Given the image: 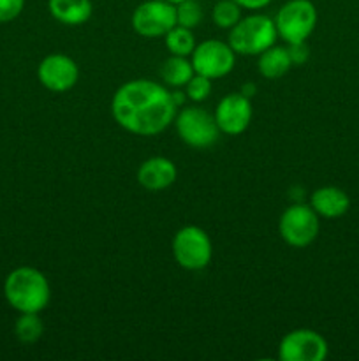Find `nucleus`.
Here are the masks:
<instances>
[{
    "instance_id": "7ed1b4c3",
    "label": "nucleus",
    "mask_w": 359,
    "mask_h": 361,
    "mask_svg": "<svg viewBox=\"0 0 359 361\" xmlns=\"http://www.w3.org/2000/svg\"><path fill=\"white\" fill-rule=\"evenodd\" d=\"M278 32L275 20L264 14H250L241 18L229 32V44L236 55L259 56L277 42Z\"/></svg>"
},
{
    "instance_id": "5701e85b",
    "label": "nucleus",
    "mask_w": 359,
    "mask_h": 361,
    "mask_svg": "<svg viewBox=\"0 0 359 361\" xmlns=\"http://www.w3.org/2000/svg\"><path fill=\"white\" fill-rule=\"evenodd\" d=\"M25 9V0H0V23H11Z\"/></svg>"
},
{
    "instance_id": "9d476101",
    "label": "nucleus",
    "mask_w": 359,
    "mask_h": 361,
    "mask_svg": "<svg viewBox=\"0 0 359 361\" xmlns=\"http://www.w3.org/2000/svg\"><path fill=\"white\" fill-rule=\"evenodd\" d=\"M326 356V338L308 328L289 331L278 345V358L282 361H324Z\"/></svg>"
},
{
    "instance_id": "f3484780",
    "label": "nucleus",
    "mask_w": 359,
    "mask_h": 361,
    "mask_svg": "<svg viewBox=\"0 0 359 361\" xmlns=\"http://www.w3.org/2000/svg\"><path fill=\"white\" fill-rule=\"evenodd\" d=\"M194 74L192 62L187 56L171 55L160 67V78L169 87H185Z\"/></svg>"
},
{
    "instance_id": "6ab92c4d",
    "label": "nucleus",
    "mask_w": 359,
    "mask_h": 361,
    "mask_svg": "<svg viewBox=\"0 0 359 361\" xmlns=\"http://www.w3.org/2000/svg\"><path fill=\"white\" fill-rule=\"evenodd\" d=\"M164 37L165 46H168V49L171 51V55L190 56L197 46L192 30L185 27H180V25H175Z\"/></svg>"
},
{
    "instance_id": "1a4fd4ad",
    "label": "nucleus",
    "mask_w": 359,
    "mask_h": 361,
    "mask_svg": "<svg viewBox=\"0 0 359 361\" xmlns=\"http://www.w3.org/2000/svg\"><path fill=\"white\" fill-rule=\"evenodd\" d=\"M130 23L141 37H164L176 25V7L165 0H146L134 9Z\"/></svg>"
},
{
    "instance_id": "2eb2a0df",
    "label": "nucleus",
    "mask_w": 359,
    "mask_h": 361,
    "mask_svg": "<svg viewBox=\"0 0 359 361\" xmlns=\"http://www.w3.org/2000/svg\"><path fill=\"white\" fill-rule=\"evenodd\" d=\"M48 11L58 23L80 27L94 14L92 0H48Z\"/></svg>"
},
{
    "instance_id": "4468645a",
    "label": "nucleus",
    "mask_w": 359,
    "mask_h": 361,
    "mask_svg": "<svg viewBox=\"0 0 359 361\" xmlns=\"http://www.w3.org/2000/svg\"><path fill=\"white\" fill-rule=\"evenodd\" d=\"M310 207L315 210L319 217L338 219L347 214L351 208V200L344 189L327 185L313 190L312 197H310Z\"/></svg>"
},
{
    "instance_id": "9b49d317",
    "label": "nucleus",
    "mask_w": 359,
    "mask_h": 361,
    "mask_svg": "<svg viewBox=\"0 0 359 361\" xmlns=\"http://www.w3.org/2000/svg\"><path fill=\"white\" fill-rule=\"evenodd\" d=\"M37 78L49 92H67L80 80V67L70 56L63 53H51L44 56L37 67Z\"/></svg>"
},
{
    "instance_id": "aec40b11",
    "label": "nucleus",
    "mask_w": 359,
    "mask_h": 361,
    "mask_svg": "<svg viewBox=\"0 0 359 361\" xmlns=\"http://www.w3.org/2000/svg\"><path fill=\"white\" fill-rule=\"evenodd\" d=\"M211 20L218 28L231 30L241 20V7L234 0H215Z\"/></svg>"
},
{
    "instance_id": "a878e982",
    "label": "nucleus",
    "mask_w": 359,
    "mask_h": 361,
    "mask_svg": "<svg viewBox=\"0 0 359 361\" xmlns=\"http://www.w3.org/2000/svg\"><path fill=\"white\" fill-rule=\"evenodd\" d=\"M256 90H257L256 85H253V83H246V85H243L241 92H239V94H243V95H245V97L250 99L253 94H256Z\"/></svg>"
},
{
    "instance_id": "39448f33",
    "label": "nucleus",
    "mask_w": 359,
    "mask_h": 361,
    "mask_svg": "<svg viewBox=\"0 0 359 361\" xmlns=\"http://www.w3.org/2000/svg\"><path fill=\"white\" fill-rule=\"evenodd\" d=\"M277 32L287 44L305 42L317 25V9L312 0H287L275 16Z\"/></svg>"
},
{
    "instance_id": "6e6552de",
    "label": "nucleus",
    "mask_w": 359,
    "mask_h": 361,
    "mask_svg": "<svg viewBox=\"0 0 359 361\" xmlns=\"http://www.w3.org/2000/svg\"><path fill=\"white\" fill-rule=\"evenodd\" d=\"M194 73L206 76L210 80L224 78L234 69L236 53L229 42H222L218 39H208L199 42L192 51Z\"/></svg>"
},
{
    "instance_id": "bb28decb",
    "label": "nucleus",
    "mask_w": 359,
    "mask_h": 361,
    "mask_svg": "<svg viewBox=\"0 0 359 361\" xmlns=\"http://www.w3.org/2000/svg\"><path fill=\"white\" fill-rule=\"evenodd\" d=\"M165 2H169V4H172V6H176V4L183 2V0H165Z\"/></svg>"
},
{
    "instance_id": "b1692460",
    "label": "nucleus",
    "mask_w": 359,
    "mask_h": 361,
    "mask_svg": "<svg viewBox=\"0 0 359 361\" xmlns=\"http://www.w3.org/2000/svg\"><path fill=\"white\" fill-rule=\"evenodd\" d=\"M289 55H291L292 66H301L308 60L310 56V49L305 42H292V44H287Z\"/></svg>"
},
{
    "instance_id": "393cba45",
    "label": "nucleus",
    "mask_w": 359,
    "mask_h": 361,
    "mask_svg": "<svg viewBox=\"0 0 359 361\" xmlns=\"http://www.w3.org/2000/svg\"><path fill=\"white\" fill-rule=\"evenodd\" d=\"M241 9H250V11H259L264 9L266 6H270L273 0H234Z\"/></svg>"
},
{
    "instance_id": "f03ea898",
    "label": "nucleus",
    "mask_w": 359,
    "mask_h": 361,
    "mask_svg": "<svg viewBox=\"0 0 359 361\" xmlns=\"http://www.w3.org/2000/svg\"><path fill=\"white\" fill-rule=\"evenodd\" d=\"M6 302L23 312L41 314L51 300V288L42 271L32 267H18L4 281Z\"/></svg>"
},
{
    "instance_id": "f257e3e1",
    "label": "nucleus",
    "mask_w": 359,
    "mask_h": 361,
    "mask_svg": "<svg viewBox=\"0 0 359 361\" xmlns=\"http://www.w3.org/2000/svg\"><path fill=\"white\" fill-rule=\"evenodd\" d=\"M176 109L171 92L151 80L127 81L111 99L115 122L137 136L160 134L175 122Z\"/></svg>"
},
{
    "instance_id": "dca6fc26",
    "label": "nucleus",
    "mask_w": 359,
    "mask_h": 361,
    "mask_svg": "<svg viewBox=\"0 0 359 361\" xmlns=\"http://www.w3.org/2000/svg\"><path fill=\"white\" fill-rule=\"evenodd\" d=\"M292 67L291 55H289L287 46H277L273 44L259 55V62H257V69H259L260 76L267 78V80H278V78L285 76L289 69Z\"/></svg>"
},
{
    "instance_id": "ddd939ff",
    "label": "nucleus",
    "mask_w": 359,
    "mask_h": 361,
    "mask_svg": "<svg viewBox=\"0 0 359 361\" xmlns=\"http://www.w3.org/2000/svg\"><path fill=\"white\" fill-rule=\"evenodd\" d=\"M178 169L175 162L165 157H150L137 168V182L150 192H158L176 182Z\"/></svg>"
},
{
    "instance_id": "20e7f679",
    "label": "nucleus",
    "mask_w": 359,
    "mask_h": 361,
    "mask_svg": "<svg viewBox=\"0 0 359 361\" xmlns=\"http://www.w3.org/2000/svg\"><path fill=\"white\" fill-rule=\"evenodd\" d=\"M213 245L203 228L185 226L172 238V257L183 270L199 271L211 263Z\"/></svg>"
},
{
    "instance_id": "412c9836",
    "label": "nucleus",
    "mask_w": 359,
    "mask_h": 361,
    "mask_svg": "<svg viewBox=\"0 0 359 361\" xmlns=\"http://www.w3.org/2000/svg\"><path fill=\"white\" fill-rule=\"evenodd\" d=\"M176 25L194 30L203 21V7L197 0H183L176 4Z\"/></svg>"
},
{
    "instance_id": "423d86ee",
    "label": "nucleus",
    "mask_w": 359,
    "mask_h": 361,
    "mask_svg": "<svg viewBox=\"0 0 359 361\" xmlns=\"http://www.w3.org/2000/svg\"><path fill=\"white\" fill-rule=\"evenodd\" d=\"M278 231L287 245L294 249H305L319 236V215L310 204L294 203L282 214L278 221Z\"/></svg>"
},
{
    "instance_id": "f8f14e48",
    "label": "nucleus",
    "mask_w": 359,
    "mask_h": 361,
    "mask_svg": "<svg viewBox=\"0 0 359 361\" xmlns=\"http://www.w3.org/2000/svg\"><path fill=\"white\" fill-rule=\"evenodd\" d=\"M215 122L220 133L227 136H239L252 122V102L243 94H227L215 109Z\"/></svg>"
},
{
    "instance_id": "4be33fe9",
    "label": "nucleus",
    "mask_w": 359,
    "mask_h": 361,
    "mask_svg": "<svg viewBox=\"0 0 359 361\" xmlns=\"http://www.w3.org/2000/svg\"><path fill=\"white\" fill-rule=\"evenodd\" d=\"M211 94V80L201 74H194L185 85V95L192 102H203L210 97Z\"/></svg>"
},
{
    "instance_id": "a211bd4d",
    "label": "nucleus",
    "mask_w": 359,
    "mask_h": 361,
    "mask_svg": "<svg viewBox=\"0 0 359 361\" xmlns=\"http://www.w3.org/2000/svg\"><path fill=\"white\" fill-rule=\"evenodd\" d=\"M44 334V324L35 312H23L14 323V335L21 344H34Z\"/></svg>"
},
{
    "instance_id": "0eeeda50",
    "label": "nucleus",
    "mask_w": 359,
    "mask_h": 361,
    "mask_svg": "<svg viewBox=\"0 0 359 361\" xmlns=\"http://www.w3.org/2000/svg\"><path fill=\"white\" fill-rule=\"evenodd\" d=\"M175 126L183 143L192 148L213 147L220 136V129L215 122V115H211L204 108H199V106H189V108H183L182 111L176 113Z\"/></svg>"
}]
</instances>
